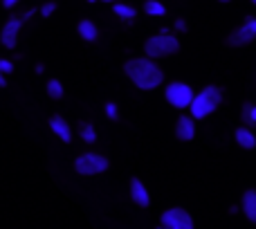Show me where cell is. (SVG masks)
I'll return each instance as SVG.
<instances>
[{"label": "cell", "mask_w": 256, "mask_h": 229, "mask_svg": "<svg viewBox=\"0 0 256 229\" xmlns=\"http://www.w3.org/2000/svg\"><path fill=\"white\" fill-rule=\"evenodd\" d=\"M243 212H245V216H248V220L256 225V191L254 189L245 191V196H243Z\"/></svg>", "instance_id": "12"}, {"label": "cell", "mask_w": 256, "mask_h": 229, "mask_svg": "<svg viewBox=\"0 0 256 229\" xmlns=\"http://www.w3.org/2000/svg\"><path fill=\"white\" fill-rule=\"evenodd\" d=\"M74 168L81 176H97L108 168V160L99 153H84L74 160Z\"/></svg>", "instance_id": "5"}, {"label": "cell", "mask_w": 256, "mask_h": 229, "mask_svg": "<svg viewBox=\"0 0 256 229\" xmlns=\"http://www.w3.org/2000/svg\"><path fill=\"white\" fill-rule=\"evenodd\" d=\"M222 104V92L218 86H207L204 90H200L198 94H194L189 104V110H191V117L194 119H204L209 117L218 106Z\"/></svg>", "instance_id": "2"}, {"label": "cell", "mask_w": 256, "mask_h": 229, "mask_svg": "<svg viewBox=\"0 0 256 229\" xmlns=\"http://www.w3.org/2000/svg\"><path fill=\"white\" fill-rule=\"evenodd\" d=\"M180 50V40L176 36H171L168 32H160V34L150 36L144 43V52L148 58H162V56H171Z\"/></svg>", "instance_id": "3"}, {"label": "cell", "mask_w": 256, "mask_h": 229, "mask_svg": "<svg viewBox=\"0 0 256 229\" xmlns=\"http://www.w3.org/2000/svg\"><path fill=\"white\" fill-rule=\"evenodd\" d=\"M234 137H236V144L238 146H243V148H254L256 146V135L250 128H236L234 130Z\"/></svg>", "instance_id": "13"}, {"label": "cell", "mask_w": 256, "mask_h": 229, "mask_svg": "<svg viewBox=\"0 0 256 229\" xmlns=\"http://www.w3.org/2000/svg\"><path fill=\"white\" fill-rule=\"evenodd\" d=\"M54 9H56V4H54V2H45L43 7H40V16H45V18H48V16H52V14H54Z\"/></svg>", "instance_id": "20"}, {"label": "cell", "mask_w": 256, "mask_h": 229, "mask_svg": "<svg viewBox=\"0 0 256 229\" xmlns=\"http://www.w3.org/2000/svg\"><path fill=\"white\" fill-rule=\"evenodd\" d=\"M81 140L88 142V144H94V142H97V132H94L92 124H81Z\"/></svg>", "instance_id": "17"}, {"label": "cell", "mask_w": 256, "mask_h": 229, "mask_svg": "<svg viewBox=\"0 0 256 229\" xmlns=\"http://www.w3.org/2000/svg\"><path fill=\"white\" fill-rule=\"evenodd\" d=\"M176 135L182 142H191L196 137V119L191 114H180L176 124Z\"/></svg>", "instance_id": "9"}, {"label": "cell", "mask_w": 256, "mask_h": 229, "mask_svg": "<svg viewBox=\"0 0 256 229\" xmlns=\"http://www.w3.org/2000/svg\"><path fill=\"white\" fill-rule=\"evenodd\" d=\"M117 112H120V110H117V106H115V104H112V102H108V104H106V117H108V119H117V117H120V114H117Z\"/></svg>", "instance_id": "19"}, {"label": "cell", "mask_w": 256, "mask_h": 229, "mask_svg": "<svg viewBox=\"0 0 256 229\" xmlns=\"http://www.w3.org/2000/svg\"><path fill=\"white\" fill-rule=\"evenodd\" d=\"M124 72L140 90H153V88H158V86H162V81H164V72L160 70V68L155 66V61H150L148 56H140V58L126 61Z\"/></svg>", "instance_id": "1"}, {"label": "cell", "mask_w": 256, "mask_h": 229, "mask_svg": "<svg viewBox=\"0 0 256 229\" xmlns=\"http://www.w3.org/2000/svg\"><path fill=\"white\" fill-rule=\"evenodd\" d=\"M48 94L52 99H61L63 97V86H61V81L58 79H50L48 81Z\"/></svg>", "instance_id": "18"}, {"label": "cell", "mask_w": 256, "mask_h": 229, "mask_svg": "<svg viewBox=\"0 0 256 229\" xmlns=\"http://www.w3.org/2000/svg\"><path fill=\"white\" fill-rule=\"evenodd\" d=\"M88 2H94V0H88Z\"/></svg>", "instance_id": "29"}, {"label": "cell", "mask_w": 256, "mask_h": 229, "mask_svg": "<svg viewBox=\"0 0 256 229\" xmlns=\"http://www.w3.org/2000/svg\"><path fill=\"white\" fill-rule=\"evenodd\" d=\"M20 27H22V20L16 16L9 18V22L2 27V34H0V40H2V45L7 50H14L18 43V34H20Z\"/></svg>", "instance_id": "8"}, {"label": "cell", "mask_w": 256, "mask_h": 229, "mask_svg": "<svg viewBox=\"0 0 256 229\" xmlns=\"http://www.w3.org/2000/svg\"><path fill=\"white\" fill-rule=\"evenodd\" d=\"M160 227L166 229H194V218L186 209L182 207H171L160 216Z\"/></svg>", "instance_id": "6"}, {"label": "cell", "mask_w": 256, "mask_h": 229, "mask_svg": "<svg viewBox=\"0 0 256 229\" xmlns=\"http://www.w3.org/2000/svg\"><path fill=\"white\" fill-rule=\"evenodd\" d=\"M144 12L148 14V16H164V14H166V7H164L160 0H146Z\"/></svg>", "instance_id": "15"}, {"label": "cell", "mask_w": 256, "mask_h": 229, "mask_svg": "<svg viewBox=\"0 0 256 229\" xmlns=\"http://www.w3.org/2000/svg\"><path fill=\"white\" fill-rule=\"evenodd\" d=\"M254 38H256V18L248 16L238 30H234L227 36V45L230 48H245V45L254 43Z\"/></svg>", "instance_id": "7"}, {"label": "cell", "mask_w": 256, "mask_h": 229, "mask_svg": "<svg viewBox=\"0 0 256 229\" xmlns=\"http://www.w3.org/2000/svg\"><path fill=\"white\" fill-rule=\"evenodd\" d=\"M194 88L189 84H182V81H173V84L166 86L164 90V97L171 104L173 108H189L191 99H194Z\"/></svg>", "instance_id": "4"}, {"label": "cell", "mask_w": 256, "mask_h": 229, "mask_svg": "<svg viewBox=\"0 0 256 229\" xmlns=\"http://www.w3.org/2000/svg\"><path fill=\"white\" fill-rule=\"evenodd\" d=\"M79 36L84 40H88V43H92V40H97V36H99V30H97V25H94L92 20H81L79 22Z\"/></svg>", "instance_id": "14"}, {"label": "cell", "mask_w": 256, "mask_h": 229, "mask_svg": "<svg viewBox=\"0 0 256 229\" xmlns=\"http://www.w3.org/2000/svg\"><path fill=\"white\" fill-rule=\"evenodd\" d=\"M50 128H52V132H56V135L61 137V142H66V144H70V142H72L70 124H68L61 114H54V117L50 119Z\"/></svg>", "instance_id": "11"}, {"label": "cell", "mask_w": 256, "mask_h": 229, "mask_svg": "<svg viewBox=\"0 0 256 229\" xmlns=\"http://www.w3.org/2000/svg\"><path fill=\"white\" fill-rule=\"evenodd\" d=\"M218 2H230V0H218Z\"/></svg>", "instance_id": "27"}, {"label": "cell", "mask_w": 256, "mask_h": 229, "mask_svg": "<svg viewBox=\"0 0 256 229\" xmlns=\"http://www.w3.org/2000/svg\"><path fill=\"white\" fill-rule=\"evenodd\" d=\"M250 112H252V104L245 102V104H243V114H240V117H243L248 124H252V117H250Z\"/></svg>", "instance_id": "22"}, {"label": "cell", "mask_w": 256, "mask_h": 229, "mask_svg": "<svg viewBox=\"0 0 256 229\" xmlns=\"http://www.w3.org/2000/svg\"><path fill=\"white\" fill-rule=\"evenodd\" d=\"M252 2H254V4H256V0H252Z\"/></svg>", "instance_id": "30"}, {"label": "cell", "mask_w": 256, "mask_h": 229, "mask_svg": "<svg viewBox=\"0 0 256 229\" xmlns=\"http://www.w3.org/2000/svg\"><path fill=\"white\" fill-rule=\"evenodd\" d=\"M2 4L7 9H12V7H16V4H18V0H2Z\"/></svg>", "instance_id": "24"}, {"label": "cell", "mask_w": 256, "mask_h": 229, "mask_svg": "<svg viewBox=\"0 0 256 229\" xmlns=\"http://www.w3.org/2000/svg\"><path fill=\"white\" fill-rule=\"evenodd\" d=\"M176 30H178V32H186V22H184V18H178V20H176Z\"/></svg>", "instance_id": "23"}, {"label": "cell", "mask_w": 256, "mask_h": 229, "mask_svg": "<svg viewBox=\"0 0 256 229\" xmlns=\"http://www.w3.org/2000/svg\"><path fill=\"white\" fill-rule=\"evenodd\" d=\"M112 12H115L120 18H124V20H132V18L137 16L135 7H130V4H124V2H117L115 7H112Z\"/></svg>", "instance_id": "16"}, {"label": "cell", "mask_w": 256, "mask_h": 229, "mask_svg": "<svg viewBox=\"0 0 256 229\" xmlns=\"http://www.w3.org/2000/svg\"><path fill=\"white\" fill-rule=\"evenodd\" d=\"M130 198H132V202H135L137 207H142V209H146L150 204L148 189L144 186V182H142L140 178H132L130 180Z\"/></svg>", "instance_id": "10"}, {"label": "cell", "mask_w": 256, "mask_h": 229, "mask_svg": "<svg viewBox=\"0 0 256 229\" xmlns=\"http://www.w3.org/2000/svg\"><path fill=\"white\" fill-rule=\"evenodd\" d=\"M250 117H252V124H256V106H252V112H250Z\"/></svg>", "instance_id": "26"}, {"label": "cell", "mask_w": 256, "mask_h": 229, "mask_svg": "<svg viewBox=\"0 0 256 229\" xmlns=\"http://www.w3.org/2000/svg\"><path fill=\"white\" fill-rule=\"evenodd\" d=\"M104 2H112V0H104Z\"/></svg>", "instance_id": "28"}, {"label": "cell", "mask_w": 256, "mask_h": 229, "mask_svg": "<svg viewBox=\"0 0 256 229\" xmlns=\"http://www.w3.org/2000/svg\"><path fill=\"white\" fill-rule=\"evenodd\" d=\"M4 86H7V79H4V74L0 72V88H4Z\"/></svg>", "instance_id": "25"}, {"label": "cell", "mask_w": 256, "mask_h": 229, "mask_svg": "<svg viewBox=\"0 0 256 229\" xmlns=\"http://www.w3.org/2000/svg\"><path fill=\"white\" fill-rule=\"evenodd\" d=\"M0 72H2V74H9V72H14V63L7 61V58H0Z\"/></svg>", "instance_id": "21"}]
</instances>
